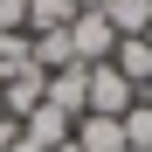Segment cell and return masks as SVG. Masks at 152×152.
I'll return each mask as SVG.
<instances>
[{"label":"cell","mask_w":152,"mask_h":152,"mask_svg":"<svg viewBox=\"0 0 152 152\" xmlns=\"http://www.w3.org/2000/svg\"><path fill=\"white\" fill-rule=\"evenodd\" d=\"M69 48H76V62H83V69H97V62H111L118 28H111L104 14H76V21H69Z\"/></svg>","instance_id":"1"},{"label":"cell","mask_w":152,"mask_h":152,"mask_svg":"<svg viewBox=\"0 0 152 152\" xmlns=\"http://www.w3.org/2000/svg\"><path fill=\"white\" fill-rule=\"evenodd\" d=\"M42 104H56V111H62L69 124H76V118L90 111V69H83V62H69V69H56V76L42 83Z\"/></svg>","instance_id":"2"},{"label":"cell","mask_w":152,"mask_h":152,"mask_svg":"<svg viewBox=\"0 0 152 152\" xmlns=\"http://www.w3.org/2000/svg\"><path fill=\"white\" fill-rule=\"evenodd\" d=\"M132 104H138V90L124 83L111 62H97V69H90V111H83V118H124Z\"/></svg>","instance_id":"3"},{"label":"cell","mask_w":152,"mask_h":152,"mask_svg":"<svg viewBox=\"0 0 152 152\" xmlns=\"http://www.w3.org/2000/svg\"><path fill=\"white\" fill-rule=\"evenodd\" d=\"M69 132H76V124H69L56 104H35L28 118H21V138H28L35 152H56V145H69Z\"/></svg>","instance_id":"4"},{"label":"cell","mask_w":152,"mask_h":152,"mask_svg":"<svg viewBox=\"0 0 152 152\" xmlns=\"http://www.w3.org/2000/svg\"><path fill=\"white\" fill-rule=\"evenodd\" d=\"M111 69H118L132 90H145V83H152V42H145V35H118V48H111Z\"/></svg>","instance_id":"5"},{"label":"cell","mask_w":152,"mask_h":152,"mask_svg":"<svg viewBox=\"0 0 152 152\" xmlns=\"http://www.w3.org/2000/svg\"><path fill=\"white\" fill-rule=\"evenodd\" d=\"M69 145H76V152H132V145H124V124H118V118H76Z\"/></svg>","instance_id":"6"},{"label":"cell","mask_w":152,"mask_h":152,"mask_svg":"<svg viewBox=\"0 0 152 152\" xmlns=\"http://www.w3.org/2000/svg\"><path fill=\"white\" fill-rule=\"evenodd\" d=\"M42 83H48L42 69H21L14 83H0V104H7V118H28V111L42 104Z\"/></svg>","instance_id":"7"},{"label":"cell","mask_w":152,"mask_h":152,"mask_svg":"<svg viewBox=\"0 0 152 152\" xmlns=\"http://www.w3.org/2000/svg\"><path fill=\"white\" fill-rule=\"evenodd\" d=\"M21 69H35V42H28V28H0V83H14Z\"/></svg>","instance_id":"8"},{"label":"cell","mask_w":152,"mask_h":152,"mask_svg":"<svg viewBox=\"0 0 152 152\" xmlns=\"http://www.w3.org/2000/svg\"><path fill=\"white\" fill-rule=\"evenodd\" d=\"M76 21V0H28V35H56Z\"/></svg>","instance_id":"9"},{"label":"cell","mask_w":152,"mask_h":152,"mask_svg":"<svg viewBox=\"0 0 152 152\" xmlns=\"http://www.w3.org/2000/svg\"><path fill=\"white\" fill-rule=\"evenodd\" d=\"M104 21H111L118 35H145V28H152V0H111Z\"/></svg>","instance_id":"10"},{"label":"cell","mask_w":152,"mask_h":152,"mask_svg":"<svg viewBox=\"0 0 152 152\" xmlns=\"http://www.w3.org/2000/svg\"><path fill=\"white\" fill-rule=\"evenodd\" d=\"M118 124H124V145L132 152H152V104H132Z\"/></svg>","instance_id":"11"},{"label":"cell","mask_w":152,"mask_h":152,"mask_svg":"<svg viewBox=\"0 0 152 152\" xmlns=\"http://www.w3.org/2000/svg\"><path fill=\"white\" fill-rule=\"evenodd\" d=\"M0 28H28V0H0Z\"/></svg>","instance_id":"12"},{"label":"cell","mask_w":152,"mask_h":152,"mask_svg":"<svg viewBox=\"0 0 152 152\" xmlns=\"http://www.w3.org/2000/svg\"><path fill=\"white\" fill-rule=\"evenodd\" d=\"M111 7V0H76V14H104Z\"/></svg>","instance_id":"13"},{"label":"cell","mask_w":152,"mask_h":152,"mask_svg":"<svg viewBox=\"0 0 152 152\" xmlns=\"http://www.w3.org/2000/svg\"><path fill=\"white\" fill-rule=\"evenodd\" d=\"M138 104H152V83H145V90H138Z\"/></svg>","instance_id":"14"},{"label":"cell","mask_w":152,"mask_h":152,"mask_svg":"<svg viewBox=\"0 0 152 152\" xmlns=\"http://www.w3.org/2000/svg\"><path fill=\"white\" fill-rule=\"evenodd\" d=\"M0 118H7V104H0Z\"/></svg>","instance_id":"15"},{"label":"cell","mask_w":152,"mask_h":152,"mask_svg":"<svg viewBox=\"0 0 152 152\" xmlns=\"http://www.w3.org/2000/svg\"><path fill=\"white\" fill-rule=\"evenodd\" d=\"M145 42H152V28H145Z\"/></svg>","instance_id":"16"}]
</instances>
